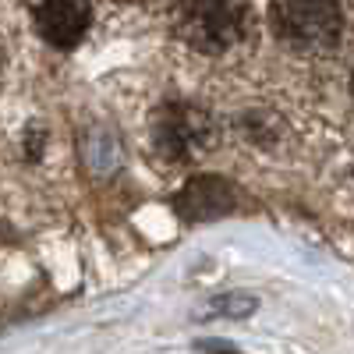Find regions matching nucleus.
<instances>
[{"label":"nucleus","instance_id":"obj_1","mask_svg":"<svg viewBox=\"0 0 354 354\" xmlns=\"http://www.w3.org/2000/svg\"><path fill=\"white\" fill-rule=\"evenodd\" d=\"M270 18L273 32L298 50H330L344 28L340 0H277Z\"/></svg>","mask_w":354,"mask_h":354},{"label":"nucleus","instance_id":"obj_2","mask_svg":"<svg viewBox=\"0 0 354 354\" xmlns=\"http://www.w3.org/2000/svg\"><path fill=\"white\" fill-rule=\"evenodd\" d=\"M177 28L198 53H223L241 39L245 11L234 0H185Z\"/></svg>","mask_w":354,"mask_h":354},{"label":"nucleus","instance_id":"obj_3","mask_svg":"<svg viewBox=\"0 0 354 354\" xmlns=\"http://www.w3.org/2000/svg\"><path fill=\"white\" fill-rule=\"evenodd\" d=\"M153 142H156V153H163L167 160H192L213 142V124L195 106L170 103L160 110L153 124Z\"/></svg>","mask_w":354,"mask_h":354},{"label":"nucleus","instance_id":"obj_4","mask_svg":"<svg viewBox=\"0 0 354 354\" xmlns=\"http://www.w3.org/2000/svg\"><path fill=\"white\" fill-rule=\"evenodd\" d=\"M234 202H238V195H234L227 177H220V174H195L192 181L177 192L174 209L181 213L188 223H202V220H216V216L230 213Z\"/></svg>","mask_w":354,"mask_h":354},{"label":"nucleus","instance_id":"obj_5","mask_svg":"<svg viewBox=\"0 0 354 354\" xmlns=\"http://www.w3.org/2000/svg\"><path fill=\"white\" fill-rule=\"evenodd\" d=\"M88 21H93L88 0H39L36 4L39 36L57 50H71L88 32Z\"/></svg>","mask_w":354,"mask_h":354},{"label":"nucleus","instance_id":"obj_6","mask_svg":"<svg viewBox=\"0 0 354 354\" xmlns=\"http://www.w3.org/2000/svg\"><path fill=\"white\" fill-rule=\"evenodd\" d=\"M255 308H259V301L252 298V294H223V298L205 305L198 319H245Z\"/></svg>","mask_w":354,"mask_h":354}]
</instances>
